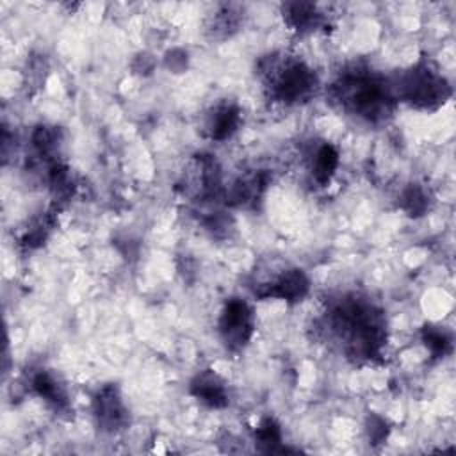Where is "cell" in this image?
<instances>
[{
	"label": "cell",
	"mask_w": 456,
	"mask_h": 456,
	"mask_svg": "<svg viewBox=\"0 0 456 456\" xmlns=\"http://www.w3.org/2000/svg\"><path fill=\"white\" fill-rule=\"evenodd\" d=\"M256 75L271 102L297 105L308 102L319 89L317 73L297 55L274 52L258 61Z\"/></svg>",
	"instance_id": "obj_3"
},
{
	"label": "cell",
	"mask_w": 456,
	"mask_h": 456,
	"mask_svg": "<svg viewBox=\"0 0 456 456\" xmlns=\"http://www.w3.org/2000/svg\"><path fill=\"white\" fill-rule=\"evenodd\" d=\"M394 94L399 102L424 112L438 110L452 94L449 80L436 68V64L426 57L419 59L408 69H404L395 80H392Z\"/></svg>",
	"instance_id": "obj_4"
},
{
	"label": "cell",
	"mask_w": 456,
	"mask_h": 456,
	"mask_svg": "<svg viewBox=\"0 0 456 456\" xmlns=\"http://www.w3.org/2000/svg\"><path fill=\"white\" fill-rule=\"evenodd\" d=\"M317 324L321 337L328 338L353 363H374L385 353V314L360 294L347 292L330 301Z\"/></svg>",
	"instance_id": "obj_1"
},
{
	"label": "cell",
	"mask_w": 456,
	"mask_h": 456,
	"mask_svg": "<svg viewBox=\"0 0 456 456\" xmlns=\"http://www.w3.org/2000/svg\"><path fill=\"white\" fill-rule=\"evenodd\" d=\"M326 94L333 107L369 125L387 123L397 107L392 80L362 62L346 66L328 86Z\"/></svg>",
	"instance_id": "obj_2"
},
{
	"label": "cell",
	"mask_w": 456,
	"mask_h": 456,
	"mask_svg": "<svg viewBox=\"0 0 456 456\" xmlns=\"http://www.w3.org/2000/svg\"><path fill=\"white\" fill-rule=\"evenodd\" d=\"M217 333L226 351L240 353L255 333V315L249 303L230 297L219 314Z\"/></svg>",
	"instance_id": "obj_5"
},
{
	"label": "cell",
	"mask_w": 456,
	"mask_h": 456,
	"mask_svg": "<svg viewBox=\"0 0 456 456\" xmlns=\"http://www.w3.org/2000/svg\"><path fill=\"white\" fill-rule=\"evenodd\" d=\"M55 214H57V207H53L52 210L43 212L39 217L32 219L28 223V226L25 228L23 235L20 237V244L25 249H36L41 244H45V240L48 239L50 232L53 230L55 224Z\"/></svg>",
	"instance_id": "obj_14"
},
{
	"label": "cell",
	"mask_w": 456,
	"mask_h": 456,
	"mask_svg": "<svg viewBox=\"0 0 456 456\" xmlns=\"http://www.w3.org/2000/svg\"><path fill=\"white\" fill-rule=\"evenodd\" d=\"M189 392L207 408H224L230 403V394L224 379L212 369L200 370L191 379Z\"/></svg>",
	"instance_id": "obj_11"
},
{
	"label": "cell",
	"mask_w": 456,
	"mask_h": 456,
	"mask_svg": "<svg viewBox=\"0 0 456 456\" xmlns=\"http://www.w3.org/2000/svg\"><path fill=\"white\" fill-rule=\"evenodd\" d=\"M420 337L433 358H444L452 351V335L445 328L426 326Z\"/></svg>",
	"instance_id": "obj_17"
},
{
	"label": "cell",
	"mask_w": 456,
	"mask_h": 456,
	"mask_svg": "<svg viewBox=\"0 0 456 456\" xmlns=\"http://www.w3.org/2000/svg\"><path fill=\"white\" fill-rule=\"evenodd\" d=\"M281 429L273 417H264L255 429V444L262 452H287L281 445Z\"/></svg>",
	"instance_id": "obj_16"
},
{
	"label": "cell",
	"mask_w": 456,
	"mask_h": 456,
	"mask_svg": "<svg viewBox=\"0 0 456 456\" xmlns=\"http://www.w3.org/2000/svg\"><path fill=\"white\" fill-rule=\"evenodd\" d=\"M431 194L424 185L410 183L403 189L399 194V207L410 216V217H420L424 216L431 207Z\"/></svg>",
	"instance_id": "obj_15"
},
{
	"label": "cell",
	"mask_w": 456,
	"mask_h": 456,
	"mask_svg": "<svg viewBox=\"0 0 456 456\" xmlns=\"http://www.w3.org/2000/svg\"><path fill=\"white\" fill-rule=\"evenodd\" d=\"M240 121H242L240 107L233 102H221L207 112L203 121V130H205V135L212 141H226L239 130Z\"/></svg>",
	"instance_id": "obj_10"
},
{
	"label": "cell",
	"mask_w": 456,
	"mask_h": 456,
	"mask_svg": "<svg viewBox=\"0 0 456 456\" xmlns=\"http://www.w3.org/2000/svg\"><path fill=\"white\" fill-rule=\"evenodd\" d=\"M271 175L267 171H255L244 176H239L228 189H224V203L228 207H255L256 201L264 196Z\"/></svg>",
	"instance_id": "obj_9"
},
{
	"label": "cell",
	"mask_w": 456,
	"mask_h": 456,
	"mask_svg": "<svg viewBox=\"0 0 456 456\" xmlns=\"http://www.w3.org/2000/svg\"><path fill=\"white\" fill-rule=\"evenodd\" d=\"M310 290V280L299 267L281 269L271 280H264L253 287L258 299H281L287 303H299Z\"/></svg>",
	"instance_id": "obj_7"
},
{
	"label": "cell",
	"mask_w": 456,
	"mask_h": 456,
	"mask_svg": "<svg viewBox=\"0 0 456 456\" xmlns=\"http://www.w3.org/2000/svg\"><path fill=\"white\" fill-rule=\"evenodd\" d=\"M388 424L383 417L376 415V413H370L367 417V435H369V440L372 445H378V444H383L388 436Z\"/></svg>",
	"instance_id": "obj_19"
},
{
	"label": "cell",
	"mask_w": 456,
	"mask_h": 456,
	"mask_svg": "<svg viewBox=\"0 0 456 456\" xmlns=\"http://www.w3.org/2000/svg\"><path fill=\"white\" fill-rule=\"evenodd\" d=\"M338 162H340L338 151L330 142L314 144L310 148V151L306 153L308 171H310L314 182L319 185H326L330 182V178L333 176V173L338 167Z\"/></svg>",
	"instance_id": "obj_13"
},
{
	"label": "cell",
	"mask_w": 456,
	"mask_h": 456,
	"mask_svg": "<svg viewBox=\"0 0 456 456\" xmlns=\"http://www.w3.org/2000/svg\"><path fill=\"white\" fill-rule=\"evenodd\" d=\"M37 397H41L55 413H69V395L62 381L48 369H37L30 374L27 385Z\"/></svg>",
	"instance_id": "obj_8"
},
{
	"label": "cell",
	"mask_w": 456,
	"mask_h": 456,
	"mask_svg": "<svg viewBox=\"0 0 456 456\" xmlns=\"http://www.w3.org/2000/svg\"><path fill=\"white\" fill-rule=\"evenodd\" d=\"M281 12L287 27L297 34H312L328 23L326 14L312 2H287Z\"/></svg>",
	"instance_id": "obj_12"
},
{
	"label": "cell",
	"mask_w": 456,
	"mask_h": 456,
	"mask_svg": "<svg viewBox=\"0 0 456 456\" xmlns=\"http://www.w3.org/2000/svg\"><path fill=\"white\" fill-rule=\"evenodd\" d=\"M93 417L100 431L116 435L130 424L128 408L116 385H103L93 397Z\"/></svg>",
	"instance_id": "obj_6"
},
{
	"label": "cell",
	"mask_w": 456,
	"mask_h": 456,
	"mask_svg": "<svg viewBox=\"0 0 456 456\" xmlns=\"http://www.w3.org/2000/svg\"><path fill=\"white\" fill-rule=\"evenodd\" d=\"M239 23H240V12L233 5H221V9L214 14L210 30L216 36L226 37L237 30Z\"/></svg>",
	"instance_id": "obj_18"
}]
</instances>
